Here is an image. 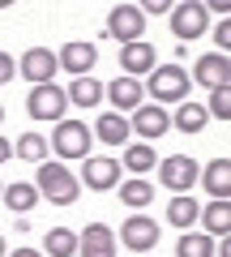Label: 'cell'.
<instances>
[{
	"label": "cell",
	"mask_w": 231,
	"mask_h": 257,
	"mask_svg": "<svg viewBox=\"0 0 231 257\" xmlns=\"http://www.w3.org/2000/svg\"><path fill=\"white\" fill-rule=\"evenodd\" d=\"M197 180L214 193V202H227V193H231V163H227V159H214Z\"/></svg>",
	"instance_id": "9a60e30c"
},
{
	"label": "cell",
	"mask_w": 231,
	"mask_h": 257,
	"mask_svg": "<svg viewBox=\"0 0 231 257\" xmlns=\"http://www.w3.org/2000/svg\"><path fill=\"white\" fill-rule=\"evenodd\" d=\"M197 219H201L205 231H214V236H231V206L227 202H210Z\"/></svg>",
	"instance_id": "ffe728a7"
},
{
	"label": "cell",
	"mask_w": 231,
	"mask_h": 257,
	"mask_svg": "<svg viewBox=\"0 0 231 257\" xmlns=\"http://www.w3.org/2000/svg\"><path fill=\"white\" fill-rule=\"evenodd\" d=\"M214 43H218V47L231 43V26H227V22H218V30H214Z\"/></svg>",
	"instance_id": "4dcf8cb0"
},
{
	"label": "cell",
	"mask_w": 231,
	"mask_h": 257,
	"mask_svg": "<svg viewBox=\"0 0 231 257\" xmlns=\"http://www.w3.org/2000/svg\"><path fill=\"white\" fill-rule=\"evenodd\" d=\"M13 69H18V64H13V56H9V52H0V82H9Z\"/></svg>",
	"instance_id": "f546056e"
},
{
	"label": "cell",
	"mask_w": 231,
	"mask_h": 257,
	"mask_svg": "<svg viewBox=\"0 0 231 257\" xmlns=\"http://www.w3.org/2000/svg\"><path fill=\"white\" fill-rule=\"evenodd\" d=\"M107 30L111 39H120V43H137L141 30H146V13L137 9V5H116L107 18Z\"/></svg>",
	"instance_id": "52a82bcc"
},
{
	"label": "cell",
	"mask_w": 231,
	"mask_h": 257,
	"mask_svg": "<svg viewBox=\"0 0 231 257\" xmlns=\"http://www.w3.org/2000/svg\"><path fill=\"white\" fill-rule=\"evenodd\" d=\"M154 163H158V159H154V150H150V146H129V150H124V167H129L133 176L150 172Z\"/></svg>",
	"instance_id": "83f0119b"
},
{
	"label": "cell",
	"mask_w": 231,
	"mask_h": 257,
	"mask_svg": "<svg viewBox=\"0 0 231 257\" xmlns=\"http://www.w3.org/2000/svg\"><path fill=\"white\" fill-rule=\"evenodd\" d=\"M0 120H5V107H0Z\"/></svg>",
	"instance_id": "8d00e7d4"
},
{
	"label": "cell",
	"mask_w": 231,
	"mask_h": 257,
	"mask_svg": "<svg viewBox=\"0 0 231 257\" xmlns=\"http://www.w3.org/2000/svg\"><path fill=\"white\" fill-rule=\"evenodd\" d=\"M137 9H146V13H167V5H163V0H146V5H137Z\"/></svg>",
	"instance_id": "1f68e13d"
},
{
	"label": "cell",
	"mask_w": 231,
	"mask_h": 257,
	"mask_svg": "<svg viewBox=\"0 0 231 257\" xmlns=\"http://www.w3.org/2000/svg\"><path fill=\"white\" fill-rule=\"evenodd\" d=\"M69 99H73L77 107H99L103 86L94 82V77H73V86H69Z\"/></svg>",
	"instance_id": "44dd1931"
},
{
	"label": "cell",
	"mask_w": 231,
	"mask_h": 257,
	"mask_svg": "<svg viewBox=\"0 0 231 257\" xmlns=\"http://www.w3.org/2000/svg\"><path fill=\"white\" fill-rule=\"evenodd\" d=\"M56 52H47V47H30L26 56H22V77L26 82H35V86H43V82H52L56 77Z\"/></svg>",
	"instance_id": "30bf717a"
},
{
	"label": "cell",
	"mask_w": 231,
	"mask_h": 257,
	"mask_svg": "<svg viewBox=\"0 0 231 257\" xmlns=\"http://www.w3.org/2000/svg\"><path fill=\"white\" fill-rule=\"evenodd\" d=\"M35 189L56 206H73L77 193H82V180H77L65 163H39V184Z\"/></svg>",
	"instance_id": "6da1fadb"
},
{
	"label": "cell",
	"mask_w": 231,
	"mask_h": 257,
	"mask_svg": "<svg viewBox=\"0 0 231 257\" xmlns=\"http://www.w3.org/2000/svg\"><path fill=\"white\" fill-rule=\"evenodd\" d=\"M180 257H214L210 236H201V231H184V236H180Z\"/></svg>",
	"instance_id": "4316f807"
},
{
	"label": "cell",
	"mask_w": 231,
	"mask_h": 257,
	"mask_svg": "<svg viewBox=\"0 0 231 257\" xmlns=\"http://www.w3.org/2000/svg\"><path fill=\"white\" fill-rule=\"evenodd\" d=\"M47 150H56L60 159H86L90 155V128H86L82 120H60Z\"/></svg>",
	"instance_id": "7a4b0ae2"
},
{
	"label": "cell",
	"mask_w": 231,
	"mask_h": 257,
	"mask_svg": "<svg viewBox=\"0 0 231 257\" xmlns=\"http://www.w3.org/2000/svg\"><path fill=\"white\" fill-rule=\"evenodd\" d=\"M26 111L35 120H60V116H65V90L52 86V82L35 86V90L26 94Z\"/></svg>",
	"instance_id": "5b68a950"
},
{
	"label": "cell",
	"mask_w": 231,
	"mask_h": 257,
	"mask_svg": "<svg viewBox=\"0 0 231 257\" xmlns=\"http://www.w3.org/2000/svg\"><path fill=\"white\" fill-rule=\"evenodd\" d=\"M167 124H171V120H167L163 107H137L133 111V128H137L141 138H163Z\"/></svg>",
	"instance_id": "2e32d148"
},
{
	"label": "cell",
	"mask_w": 231,
	"mask_h": 257,
	"mask_svg": "<svg viewBox=\"0 0 231 257\" xmlns=\"http://www.w3.org/2000/svg\"><path fill=\"white\" fill-rule=\"evenodd\" d=\"M13 155L30 159V163H47V142L39 138V133H26V138H18V146H13Z\"/></svg>",
	"instance_id": "484cf974"
},
{
	"label": "cell",
	"mask_w": 231,
	"mask_h": 257,
	"mask_svg": "<svg viewBox=\"0 0 231 257\" xmlns=\"http://www.w3.org/2000/svg\"><path fill=\"white\" fill-rule=\"evenodd\" d=\"M205 116H218V120H231V90L227 86H218L210 99V107H205Z\"/></svg>",
	"instance_id": "f1b7e54d"
},
{
	"label": "cell",
	"mask_w": 231,
	"mask_h": 257,
	"mask_svg": "<svg viewBox=\"0 0 231 257\" xmlns=\"http://www.w3.org/2000/svg\"><path fill=\"white\" fill-rule=\"evenodd\" d=\"M13 155V146H9V142H5V138H0V163H5V159H9Z\"/></svg>",
	"instance_id": "836d02e7"
},
{
	"label": "cell",
	"mask_w": 231,
	"mask_h": 257,
	"mask_svg": "<svg viewBox=\"0 0 231 257\" xmlns=\"http://www.w3.org/2000/svg\"><path fill=\"white\" fill-rule=\"evenodd\" d=\"M77 248H82V257H116V236H111L103 223H90V227L77 236Z\"/></svg>",
	"instance_id": "7c38bea8"
},
{
	"label": "cell",
	"mask_w": 231,
	"mask_h": 257,
	"mask_svg": "<svg viewBox=\"0 0 231 257\" xmlns=\"http://www.w3.org/2000/svg\"><path fill=\"white\" fill-rule=\"evenodd\" d=\"M120 64H124V73L129 77H137V73H150V69H154V47L150 43H124L120 47Z\"/></svg>",
	"instance_id": "5bb4252c"
},
{
	"label": "cell",
	"mask_w": 231,
	"mask_h": 257,
	"mask_svg": "<svg viewBox=\"0 0 231 257\" xmlns=\"http://www.w3.org/2000/svg\"><path fill=\"white\" fill-rule=\"evenodd\" d=\"M116 176H120V163L116 159H86V167H82V180L90 184V189H111L116 184Z\"/></svg>",
	"instance_id": "4fadbf2b"
},
{
	"label": "cell",
	"mask_w": 231,
	"mask_h": 257,
	"mask_svg": "<svg viewBox=\"0 0 231 257\" xmlns=\"http://www.w3.org/2000/svg\"><path fill=\"white\" fill-rule=\"evenodd\" d=\"M124 138H129V120H124L120 111H103V116H99V142L120 146Z\"/></svg>",
	"instance_id": "d6986e66"
},
{
	"label": "cell",
	"mask_w": 231,
	"mask_h": 257,
	"mask_svg": "<svg viewBox=\"0 0 231 257\" xmlns=\"http://www.w3.org/2000/svg\"><path fill=\"white\" fill-rule=\"evenodd\" d=\"M107 94H111V103H116L120 111H137V107H141V86H137V77H116Z\"/></svg>",
	"instance_id": "e0dca14e"
},
{
	"label": "cell",
	"mask_w": 231,
	"mask_h": 257,
	"mask_svg": "<svg viewBox=\"0 0 231 257\" xmlns=\"http://www.w3.org/2000/svg\"><path fill=\"white\" fill-rule=\"evenodd\" d=\"M154 167H158V180H163L167 189H176L180 197H184V189H193L197 176H201V167L188 155H171V159H163V163H154Z\"/></svg>",
	"instance_id": "277c9868"
},
{
	"label": "cell",
	"mask_w": 231,
	"mask_h": 257,
	"mask_svg": "<svg viewBox=\"0 0 231 257\" xmlns=\"http://www.w3.org/2000/svg\"><path fill=\"white\" fill-rule=\"evenodd\" d=\"M35 202H39V189H35V184H26V180H18V184L5 189V206H9L13 214H30V210H35Z\"/></svg>",
	"instance_id": "ac0fdd59"
},
{
	"label": "cell",
	"mask_w": 231,
	"mask_h": 257,
	"mask_svg": "<svg viewBox=\"0 0 231 257\" xmlns=\"http://www.w3.org/2000/svg\"><path fill=\"white\" fill-rule=\"evenodd\" d=\"M214 257H231V240L222 236V244H214Z\"/></svg>",
	"instance_id": "d6a6232c"
},
{
	"label": "cell",
	"mask_w": 231,
	"mask_h": 257,
	"mask_svg": "<svg viewBox=\"0 0 231 257\" xmlns=\"http://www.w3.org/2000/svg\"><path fill=\"white\" fill-rule=\"evenodd\" d=\"M43 248L52 257H73L77 253V236L69 227H52V231H47V240H43Z\"/></svg>",
	"instance_id": "7402d4cb"
},
{
	"label": "cell",
	"mask_w": 231,
	"mask_h": 257,
	"mask_svg": "<svg viewBox=\"0 0 231 257\" xmlns=\"http://www.w3.org/2000/svg\"><path fill=\"white\" fill-rule=\"evenodd\" d=\"M205 26H210V9L197 5V0H188V5H176V9H171V30H176V39H201Z\"/></svg>",
	"instance_id": "8992f818"
},
{
	"label": "cell",
	"mask_w": 231,
	"mask_h": 257,
	"mask_svg": "<svg viewBox=\"0 0 231 257\" xmlns=\"http://www.w3.org/2000/svg\"><path fill=\"white\" fill-rule=\"evenodd\" d=\"M205 120H210V116H205L201 103H184V107L176 111V128H180V133H201Z\"/></svg>",
	"instance_id": "cb8c5ba5"
},
{
	"label": "cell",
	"mask_w": 231,
	"mask_h": 257,
	"mask_svg": "<svg viewBox=\"0 0 231 257\" xmlns=\"http://www.w3.org/2000/svg\"><path fill=\"white\" fill-rule=\"evenodd\" d=\"M197 214H201V206L193 197H176V202L167 206V223H176V227H193Z\"/></svg>",
	"instance_id": "603a6c76"
},
{
	"label": "cell",
	"mask_w": 231,
	"mask_h": 257,
	"mask_svg": "<svg viewBox=\"0 0 231 257\" xmlns=\"http://www.w3.org/2000/svg\"><path fill=\"white\" fill-rule=\"evenodd\" d=\"M120 240L133 248V253H146V248L158 244V223L146 219V214H129V223L120 227Z\"/></svg>",
	"instance_id": "ba28073f"
},
{
	"label": "cell",
	"mask_w": 231,
	"mask_h": 257,
	"mask_svg": "<svg viewBox=\"0 0 231 257\" xmlns=\"http://www.w3.org/2000/svg\"><path fill=\"white\" fill-rule=\"evenodd\" d=\"M94 60H99L94 43H65L56 52V64H65V73H73V77H86L94 69Z\"/></svg>",
	"instance_id": "8fae6325"
},
{
	"label": "cell",
	"mask_w": 231,
	"mask_h": 257,
	"mask_svg": "<svg viewBox=\"0 0 231 257\" xmlns=\"http://www.w3.org/2000/svg\"><path fill=\"white\" fill-rule=\"evenodd\" d=\"M188 73L180 69V64H163V69H154V77H150V94H154L158 103H184L188 94Z\"/></svg>",
	"instance_id": "3957f363"
},
{
	"label": "cell",
	"mask_w": 231,
	"mask_h": 257,
	"mask_svg": "<svg viewBox=\"0 0 231 257\" xmlns=\"http://www.w3.org/2000/svg\"><path fill=\"white\" fill-rule=\"evenodd\" d=\"M150 197H154V184H146V180H124L120 184L124 206H150Z\"/></svg>",
	"instance_id": "d4e9b609"
},
{
	"label": "cell",
	"mask_w": 231,
	"mask_h": 257,
	"mask_svg": "<svg viewBox=\"0 0 231 257\" xmlns=\"http://www.w3.org/2000/svg\"><path fill=\"white\" fill-rule=\"evenodd\" d=\"M227 77H231L227 52H210V56H201V60H197V69H193V77H188V82H201V86H210V90H218V86H227Z\"/></svg>",
	"instance_id": "9c48e42d"
},
{
	"label": "cell",
	"mask_w": 231,
	"mask_h": 257,
	"mask_svg": "<svg viewBox=\"0 0 231 257\" xmlns=\"http://www.w3.org/2000/svg\"><path fill=\"white\" fill-rule=\"evenodd\" d=\"M0 257H5V240H0Z\"/></svg>",
	"instance_id": "d590c367"
},
{
	"label": "cell",
	"mask_w": 231,
	"mask_h": 257,
	"mask_svg": "<svg viewBox=\"0 0 231 257\" xmlns=\"http://www.w3.org/2000/svg\"><path fill=\"white\" fill-rule=\"evenodd\" d=\"M13 257H43V253H39V248H18Z\"/></svg>",
	"instance_id": "e575fe53"
}]
</instances>
